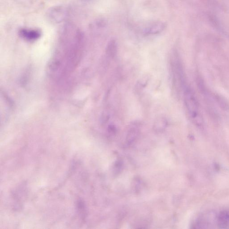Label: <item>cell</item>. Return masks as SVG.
<instances>
[{"label": "cell", "instance_id": "obj_1", "mask_svg": "<svg viewBox=\"0 0 229 229\" xmlns=\"http://www.w3.org/2000/svg\"><path fill=\"white\" fill-rule=\"evenodd\" d=\"M59 39L56 52L48 66L49 74L56 77L71 71L78 64L84 47V36L77 26L68 23L61 29Z\"/></svg>", "mask_w": 229, "mask_h": 229}, {"label": "cell", "instance_id": "obj_2", "mask_svg": "<svg viewBox=\"0 0 229 229\" xmlns=\"http://www.w3.org/2000/svg\"><path fill=\"white\" fill-rule=\"evenodd\" d=\"M69 14L70 10L68 7L63 5H57L49 9L47 16L51 22L59 23L65 20Z\"/></svg>", "mask_w": 229, "mask_h": 229}, {"label": "cell", "instance_id": "obj_8", "mask_svg": "<svg viewBox=\"0 0 229 229\" xmlns=\"http://www.w3.org/2000/svg\"><path fill=\"white\" fill-rule=\"evenodd\" d=\"M148 77L147 76H145L142 77V78H141L140 80H139L138 83V86H140L141 87H145L146 85H147L148 82Z\"/></svg>", "mask_w": 229, "mask_h": 229}, {"label": "cell", "instance_id": "obj_3", "mask_svg": "<svg viewBox=\"0 0 229 229\" xmlns=\"http://www.w3.org/2000/svg\"><path fill=\"white\" fill-rule=\"evenodd\" d=\"M20 36L28 41H35L41 37L42 32L40 30L33 28H22L19 30Z\"/></svg>", "mask_w": 229, "mask_h": 229}, {"label": "cell", "instance_id": "obj_5", "mask_svg": "<svg viewBox=\"0 0 229 229\" xmlns=\"http://www.w3.org/2000/svg\"><path fill=\"white\" fill-rule=\"evenodd\" d=\"M117 52V43L114 40L109 42L106 48V53L108 57L113 58L116 56Z\"/></svg>", "mask_w": 229, "mask_h": 229}, {"label": "cell", "instance_id": "obj_7", "mask_svg": "<svg viewBox=\"0 0 229 229\" xmlns=\"http://www.w3.org/2000/svg\"><path fill=\"white\" fill-rule=\"evenodd\" d=\"M167 121L163 116H159L156 119L155 123V128L159 129H163L166 126Z\"/></svg>", "mask_w": 229, "mask_h": 229}, {"label": "cell", "instance_id": "obj_6", "mask_svg": "<svg viewBox=\"0 0 229 229\" xmlns=\"http://www.w3.org/2000/svg\"><path fill=\"white\" fill-rule=\"evenodd\" d=\"M165 28V25L162 22H158L151 25L145 31L148 34H155L162 32Z\"/></svg>", "mask_w": 229, "mask_h": 229}, {"label": "cell", "instance_id": "obj_4", "mask_svg": "<svg viewBox=\"0 0 229 229\" xmlns=\"http://www.w3.org/2000/svg\"><path fill=\"white\" fill-rule=\"evenodd\" d=\"M185 102L189 113L193 117L197 115V105L194 97L189 90H186L185 92Z\"/></svg>", "mask_w": 229, "mask_h": 229}]
</instances>
